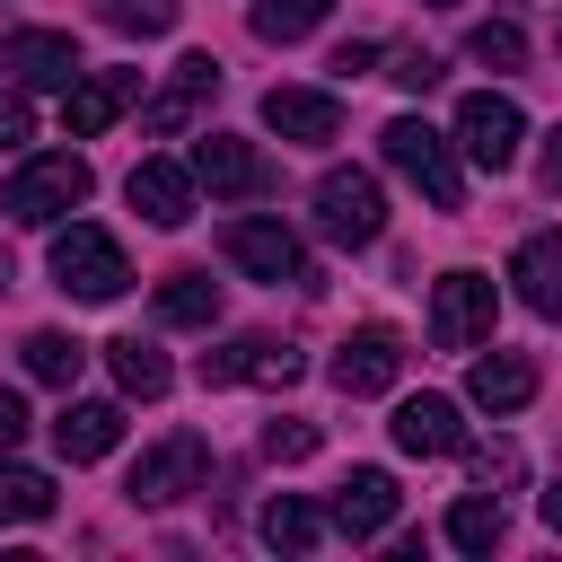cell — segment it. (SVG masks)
Instances as JSON below:
<instances>
[{"label": "cell", "mask_w": 562, "mask_h": 562, "mask_svg": "<svg viewBox=\"0 0 562 562\" xmlns=\"http://www.w3.org/2000/svg\"><path fill=\"white\" fill-rule=\"evenodd\" d=\"M378 149H386V167L430 202V211H457L465 202V167H457V140L448 132H430L422 114H395L386 132H378Z\"/></svg>", "instance_id": "1"}, {"label": "cell", "mask_w": 562, "mask_h": 562, "mask_svg": "<svg viewBox=\"0 0 562 562\" xmlns=\"http://www.w3.org/2000/svg\"><path fill=\"white\" fill-rule=\"evenodd\" d=\"M97 193V176H88V158L79 149H44V158H26L9 184H0V211L18 220V228H53L61 211H79Z\"/></svg>", "instance_id": "2"}, {"label": "cell", "mask_w": 562, "mask_h": 562, "mask_svg": "<svg viewBox=\"0 0 562 562\" xmlns=\"http://www.w3.org/2000/svg\"><path fill=\"white\" fill-rule=\"evenodd\" d=\"M316 237L325 246H378L386 237V193L369 167H325L316 176Z\"/></svg>", "instance_id": "3"}, {"label": "cell", "mask_w": 562, "mask_h": 562, "mask_svg": "<svg viewBox=\"0 0 562 562\" xmlns=\"http://www.w3.org/2000/svg\"><path fill=\"white\" fill-rule=\"evenodd\" d=\"M53 281H61L70 299H88V307H105V299H123V290H132V263H123V246H114L105 228H88V220H70V228L53 237Z\"/></svg>", "instance_id": "4"}, {"label": "cell", "mask_w": 562, "mask_h": 562, "mask_svg": "<svg viewBox=\"0 0 562 562\" xmlns=\"http://www.w3.org/2000/svg\"><path fill=\"white\" fill-rule=\"evenodd\" d=\"M518 140H527V114H518V97H492V88L457 97V158H465V167H483V176H509V167H518Z\"/></svg>", "instance_id": "5"}, {"label": "cell", "mask_w": 562, "mask_h": 562, "mask_svg": "<svg viewBox=\"0 0 562 562\" xmlns=\"http://www.w3.org/2000/svg\"><path fill=\"white\" fill-rule=\"evenodd\" d=\"M492 316H501V290H492L483 272H448V281H430V342H439V351H474V342H492Z\"/></svg>", "instance_id": "6"}, {"label": "cell", "mask_w": 562, "mask_h": 562, "mask_svg": "<svg viewBox=\"0 0 562 562\" xmlns=\"http://www.w3.org/2000/svg\"><path fill=\"white\" fill-rule=\"evenodd\" d=\"M202 474H211V439H202V430H167V439L132 465V483H123V492H132L140 509H167V501L202 492Z\"/></svg>", "instance_id": "7"}, {"label": "cell", "mask_w": 562, "mask_h": 562, "mask_svg": "<svg viewBox=\"0 0 562 562\" xmlns=\"http://www.w3.org/2000/svg\"><path fill=\"white\" fill-rule=\"evenodd\" d=\"M404 334L395 325H351L342 342H334V360H325V378L342 386V395H386L395 378H404Z\"/></svg>", "instance_id": "8"}, {"label": "cell", "mask_w": 562, "mask_h": 562, "mask_svg": "<svg viewBox=\"0 0 562 562\" xmlns=\"http://www.w3.org/2000/svg\"><path fill=\"white\" fill-rule=\"evenodd\" d=\"M220 97V61L211 53H184L176 70H167V88L158 97H140V132H158V140H176V132H193L202 123V105Z\"/></svg>", "instance_id": "9"}, {"label": "cell", "mask_w": 562, "mask_h": 562, "mask_svg": "<svg viewBox=\"0 0 562 562\" xmlns=\"http://www.w3.org/2000/svg\"><path fill=\"white\" fill-rule=\"evenodd\" d=\"M193 184H211L220 202H255L263 184H272V167H263V149L255 140H237V132H193Z\"/></svg>", "instance_id": "10"}, {"label": "cell", "mask_w": 562, "mask_h": 562, "mask_svg": "<svg viewBox=\"0 0 562 562\" xmlns=\"http://www.w3.org/2000/svg\"><path fill=\"white\" fill-rule=\"evenodd\" d=\"M395 509H404L395 474H386V465H351V474L334 483L325 527H334V536H351V544H369V536H386V527H395Z\"/></svg>", "instance_id": "11"}, {"label": "cell", "mask_w": 562, "mask_h": 562, "mask_svg": "<svg viewBox=\"0 0 562 562\" xmlns=\"http://www.w3.org/2000/svg\"><path fill=\"white\" fill-rule=\"evenodd\" d=\"M220 246H228L237 272H255V281H272V290H281V281H316V272H307V246H299L281 220H228Z\"/></svg>", "instance_id": "12"}, {"label": "cell", "mask_w": 562, "mask_h": 562, "mask_svg": "<svg viewBox=\"0 0 562 562\" xmlns=\"http://www.w3.org/2000/svg\"><path fill=\"white\" fill-rule=\"evenodd\" d=\"M299 369H307V360H299L290 342H263V334L202 351V386H290Z\"/></svg>", "instance_id": "13"}, {"label": "cell", "mask_w": 562, "mask_h": 562, "mask_svg": "<svg viewBox=\"0 0 562 562\" xmlns=\"http://www.w3.org/2000/svg\"><path fill=\"white\" fill-rule=\"evenodd\" d=\"M123 105H140V70H79V79L61 88V123H70V140H97Z\"/></svg>", "instance_id": "14"}, {"label": "cell", "mask_w": 562, "mask_h": 562, "mask_svg": "<svg viewBox=\"0 0 562 562\" xmlns=\"http://www.w3.org/2000/svg\"><path fill=\"white\" fill-rule=\"evenodd\" d=\"M0 61L18 70V88H70V79H79V44H70L61 26H18V35L0 44Z\"/></svg>", "instance_id": "15"}, {"label": "cell", "mask_w": 562, "mask_h": 562, "mask_svg": "<svg viewBox=\"0 0 562 562\" xmlns=\"http://www.w3.org/2000/svg\"><path fill=\"white\" fill-rule=\"evenodd\" d=\"M123 193H132V211H140L149 228H184V220H193V167H176V158H140V167L123 176Z\"/></svg>", "instance_id": "16"}, {"label": "cell", "mask_w": 562, "mask_h": 562, "mask_svg": "<svg viewBox=\"0 0 562 562\" xmlns=\"http://www.w3.org/2000/svg\"><path fill=\"white\" fill-rule=\"evenodd\" d=\"M53 448H61L70 465H97V457H114V448H123V404L70 395V404L53 413Z\"/></svg>", "instance_id": "17"}, {"label": "cell", "mask_w": 562, "mask_h": 562, "mask_svg": "<svg viewBox=\"0 0 562 562\" xmlns=\"http://www.w3.org/2000/svg\"><path fill=\"white\" fill-rule=\"evenodd\" d=\"M263 123H272L281 140L316 149V140L342 132V97H334V88H272V97H263Z\"/></svg>", "instance_id": "18"}, {"label": "cell", "mask_w": 562, "mask_h": 562, "mask_svg": "<svg viewBox=\"0 0 562 562\" xmlns=\"http://www.w3.org/2000/svg\"><path fill=\"white\" fill-rule=\"evenodd\" d=\"M386 430H395V448H404V457H457V448H465V422H457V404H448V395H404Z\"/></svg>", "instance_id": "19"}, {"label": "cell", "mask_w": 562, "mask_h": 562, "mask_svg": "<svg viewBox=\"0 0 562 562\" xmlns=\"http://www.w3.org/2000/svg\"><path fill=\"white\" fill-rule=\"evenodd\" d=\"M509 281H518V299H527L544 325H562V228H536V237L509 255Z\"/></svg>", "instance_id": "20"}, {"label": "cell", "mask_w": 562, "mask_h": 562, "mask_svg": "<svg viewBox=\"0 0 562 562\" xmlns=\"http://www.w3.org/2000/svg\"><path fill=\"white\" fill-rule=\"evenodd\" d=\"M527 395H536V360H518V351H483L465 369V404H483V413H518Z\"/></svg>", "instance_id": "21"}, {"label": "cell", "mask_w": 562, "mask_h": 562, "mask_svg": "<svg viewBox=\"0 0 562 562\" xmlns=\"http://www.w3.org/2000/svg\"><path fill=\"white\" fill-rule=\"evenodd\" d=\"M255 527H263V544H272V553H316V544H325V509H316V501H299V492H272Z\"/></svg>", "instance_id": "22"}, {"label": "cell", "mask_w": 562, "mask_h": 562, "mask_svg": "<svg viewBox=\"0 0 562 562\" xmlns=\"http://www.w3.org/2000/svg\"><path fill=\"white\" fill-rule=\"evenodd\" d=\"M158 325H193V334H202V325H220V281H211V272H193V263H184V272H167V281H158Z\"/></svg>", "instance_id": "23"}, {"label": "cell", "mask_w": 562, "mask_h": 562, "mask_svg": "<svg viewBox=\"0 0 562 562\" xmlns=\"http://www.w3.org/2000/svg\"><path fill=\"white\" fill-rule=\"evenodd\" d=\"M18 360H26V378L35 386H79V369H88V342H70V334H53V325H35L26 342H18Z\"/></svg>", "instance_id": "24"}, {"label": "cell", "mask_w": 562, "mask_h": 562, "mask_svg": "<svg viewBox=\"0 0 562 562\" xmlns=\"http://www.w3.org/2000/svg\"><path fill=\"white\" fill-rule=\"evenodd\" d=\"M105 360H114V386H123V395H140V404L176 386L167 351H158V342H140V334H114V342H105Z\"/></svg>", "instance_id": "25"}, {"label": "cell", "mask_w": 562, "mask_h": 562, "mask_svg": "<svg viewBox=\"0 0 562 562\" xmlns=\"http://www.w3.org/2000/svg\"><path fill=\"white\" fill-rule=\"evenodd\" d=\"M53 474H35V465H0V527H35V518H53Z\"/></svg>", "instance_id": "26"}, {"label": "cell", "mask_w": 562, "mask_h": 562, "mask_svg": "<svg viewBox=\"0 0 562 562\" xmlns=\"http://www.w3.org/2000/svg\"><path fill=\"white\" fill-rule=\"evenodd\" d=\"M501 536H509V518H501L492 492H474V501L448 509V544H457V553H501Z\"/></svg>", "instance_id": "27"}, {"label": "cell", "mask_w": 562, "mask_h": 562, "mask_svg": "<svg viewBox=\"0 0 562 562\" xmlns=\"http://www.w3.org/2000/svg\"><path fill=\"white\" fill-rule=\"evenodd\" d=\"M325 9H334V0H255L246 26H255V44H299V35L325 26Z\"/></svg>", "instance_id": "28"}, {"label": "cell", "mask_w": 562, "mask_h": 562, "mask_svg": "<svg viewBox=\"0 0 562 562\" xmlns=\"http://www.w3.org/2000/svg\"><path fill=\"white\" fill-rule=\"evenodd\" d=\"M465 474H474V492H518V474H527V457H518V439H483V448H465Z\"/></svg>", "instance_id": "29"}, {"label": "cell", "mask_w": 562, "mask_h": 562, "mask_svg": "<svg viewBox=\"0 0 562 562\" xmlns=\"http://www.w3.org/2000/svg\"><path fill=\"white\" fill-rule=\"evenodd\" d=\"M465 61H483V70H518V61H527V35H518V18H483V26L465 35Z\"/></svg>", "instance_id": "30"}, {"label": "cell", "mask_w": 562, "mask_h": 562, "mask_svg": "<svg viewBox=\"0 0 562 562\" xmlns=\"http://www.w3.org/2000/svg\"><path fill=\"white\" fill-rule=\"evenodd\" d=\"M97 18L114 35H167L176 26V0H97Z\"/></svg>", "instance_id": "31"}, {"label": "cell", "mask_w": 562, "mask_h": 562, "mask_svg": "<svg viewBox=\"0 0 562 562\" xmlns=\"http://www.w3.org/2000/svg\"><path fill=\"white\" fill-rule=\"evenodd\" d=\"M386 61H395V70H386V79H395V88H404V97H430V88H439V79H448V70H439V53H422V44H404V53H386Z\"/></svg>", "instance_id": "32"}, {"label": "cell", "mask_w": 562, "mask_h": 562, "mask_svg": "<svg viewBox=\"0 0 562 562\" xmlns=\"http://www.w3.org/2000/svg\"><path fill=\"white\" fill-rule=\"evenodd\" d=\"M263 457L272 465H307L316 457V422H263Z\"/></svg>", "instance_id": "33"}, {"label": "cell", "mask_w": 562, "mask_h": 562, "mask_svg": "<svg viewBox=\"0 0 562 562\" xmlns=\"http://www.w3.org/2000/svg\"><path fill=\"white\" fill-rule=\"evenodd\" d=\"M26 132H35L26 97H18V88H0V149H26Z\"/></svg>", "instance_id": "34"}, {"label": "cell", "mask_w": 562, "mask_h": 562, "mask_svg": "<svg viewBox=\"0 0 562 562\" xmlns=\"http://www.w3.org/2000/svg\"><path fill=\"white\" fill-rule=\"evenodd\" d=\"M18 439H26V404H18V395H9V386H0V457H9V448H18Z\"/></svg>", "instance_id": "35"}, {"label": "cell", "mask_w": 562, "mask_h": 562, "mask_svg": "<svg viewBox=\"0 0 562 562\" xmlns=\"http://www.w3.org/2000/svg\"><path fill=\"white\" fill-rule=\"evenodd\" d=\"M334 70H342V79H360V70H378V44H342V53H334Z\"/></svg>", "instance_id": "36"}, {"label": "cell", "mask_w": 562, "mask_h": 562, "mask_svg": "<svg viewBox=\"0 0 562 562\" xmlns=\"http://www.w3.org/2000/svg\"><path fill=\"white\" fill-rule=\"evenodd\" d=\"M544 184H553V193H562V123H553V132H544Z\"/></svg>", "instance_id": "37"}, {"label": "cell", "mask_w": 562, "mask_h": 562, "mask_svg": "<svg viewBox=\"0 0 562 562\" xmlns=\"http://www.w3.org/2000/svg\"><path fill=\"white\" fill-rule=\"evenodd\" d=\"M536 509H544V527H553V536H562V474H553V483H544V501H536Z\"/></svg>", "instance_id": "38"}, {"label": "cell", "mask_w": 562, "mask_h": 562, "mask_svg": "<svg viewBox=\"0 0 562 562\" xmlns=\"http://www.w3.org/2000/svg\"><path fill=\"white\" fill-rule=\"evenodd\" d=\"M9 281H18V263H9V255H0V290H9Z\"/></svg>", "instance_id": "39"}, {"label": "cell", "mask_w": 562, "mask_h": 562, "mask_svg": "<svg viewBox=\"0 0 562 562\" xmlns=\"http://www.w3.org/2000/svg\"><path fill=\"white\" fill-rule=\"evenodd\" d=\"M430 9H448V0H430Z\"/></svg>", "instance_id": "40"}]
</instances>
